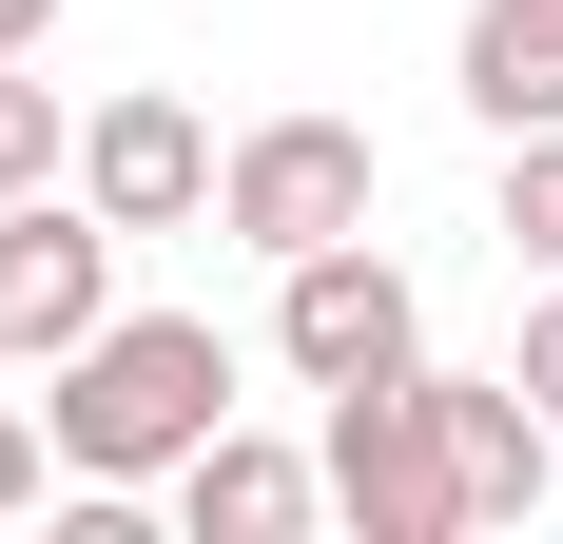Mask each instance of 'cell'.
I'll return each mask as SVG.
<instances>
[{
  "label": "cell",
  "mask_w": 563,
  "mask_h": 544,
  "mask_svg": "<svg viewBox=\"0 0 563 544\" xmlns=\"http://www.w3.org/2000/svg\"><path fill=\"white\" fill-rule=\"evenodd\" d=\"M40 428H58V487H175L195 447L233 428V350H214V312H98L78 350H58V389H40Z\"/></svg>",
  "instance_id": "obj_1"
},
{
  "label": "cell",
  "mask_w": 563,
  "mask_h": 544,
  "mask_svg": "<svg viewBox=\"0 0 563 544\" xmlns=\"http://www.w3.org/2000/svg\"><path fill=\"white\" fill-rule=\"evenodd\" d=\"M369 195H389V156H369V117H253V137H214V233H253V253H331V233H369Z\"/></svg>",
  "instance_id": "obj_2"
},
{
  "label": "cell",
  "mask_w": 563,
  "mask_h": 544,
  "mask_svg": "<svg viewBox=\"0 0 563 544\" xmlns=\"http://www.w3.org/2000/svg\"><path fill=\"white\" fill-rule=\"evenodd\" d=\"M331 409V525L350 544H466L448 525V447H428V370H369V389H311Z\"/></svg>",
  "instance_id": "obj_3"
},
{
  "label": "cell",
  "mask_w": 563,
  "mask_h": 544,
  "mask_svg": "<svg viewBox=\"0 0 563 544\" xmlns=\"http://www.w3.org/2000/svg\"><path fill=\"white\" fill-rule=\"evenodd\" d=\"M273 350L291 389H369V370H428V292H408L369 233H331V253H291L273 272Z\"/></svg>",
  "instance_id": "obj_4"
},
{
  "label": "cell",
  "mask_w": 563,
  "mask_h": 544,
  "mask_svg": "<svg viewBox=\"0 0 563 544\" xmlns=\"http://www.w3.org/2000/svg\"><path fill=\"white\" fill-rule=\"evenodd\" d=\"M98 312H117V215L98 195H0V350L58 370Z\"/></svg>",
  "instance_id": "obj_5"
},
{
  "label": "cell",
  "mask_w": 563,
  "mask_h": 544,
  "mask_svg": "<svg viewBox=\"0 0 563 544\" xmlns=\"http://www.w3.org/2000/svg\"><path fill=\"white\" fill-rule=\"evenodd\" d=\"M78 195H98L117 233H195L214 215V117L156 98V78H117V98L78 117Z\"/></svg>",
  "instance_id": "obj_6"
},
{
  "label": "cell",
  "mask_w": 563,
  "mask_h": 544,
  "mask_svg": "<svg viewBox=\"0 0 563 544\" xmlns=\"http://www.w3.org/2000/svg\"><path fill=\"white\" fill-rule=\"evenodd\" d=\"M428 447H448V525H525L563 487V428L525 409V370H428Z\"/></svg>",
  "instance_id": "obj_7"
},
{
  "label": "cell",
  "mask_w": 563,
  "mask_h": 544,
  "mask_svg": "<svg viewBox=\"0 0 563 544\" xmlns=\"http://www.w3.org/2000/svg\"><path fill=\"white\" fill-rule=\"evenodd\" d=\"M311 505H331V467L273 447V428H214L195 467H175V525H195V544H291Z\"/></svg>",
  "instance_id": "obj_8"
},
{
  "label": "cell",
  "mask_w": 563,
  "mask_h": 544,
  "mask_svg": "<svg viewBox=\"0 0 563 544\" xmlns=\"http://www.w3.org/2000/svg\"><path fill=\"white\" fill-rule=\"evenodd\" d=\"M466 117H486V137H544L563 117V0H466Z\"/></svg>",
  "instance_id": "obj_9"
},
{
  "label": "cell",
  "mask_w": 563,
  "mask_h": 544,
  "mask_svg": "<svg viewBox=\"0 0 563 544\" xmlns=\"http://www.w3.org/2000/svg\"><path fill=\"white\" fill-rule=\"evenodd\" d=\"M486 233H506L525 272H563V117H544V137H506V195H486Z\"/></svg>",
  "instance_id": "obj_10"
},
{
  "label": "cell",
  "mask_w": 563,
  "mask_h": 544,
  "mask_svg": "<svg viewBox=\"0 0 563 544\" xmlns=\"http://www.w3.org/2000/svg\"><path fill=\"white\" fill-rule=\"evenodd\" d=\"M78 175V137H58V78L40 58H0V195H58Z\"/></svg>",
  "instance_id": "obj_11"
},
{
  "label": "cell",
  "mask_w": 563,
  "mask_h": 544,
  "mask_svg": "<svg viewBox=\"0 0 563 544\" xmlns=\"http://www.w3.org/2000/svg\"><path fill=\"white\" fill-rule=\"evenodd\" d=\"M58 487V428H40V389H0V525Z\"/></svg>",
  "instance_id": "obj_12"
},
{
  "label": "cell",
  "mask_w": 563,
  "mask_h": 544,
  "mask_svg": "<svg viewBox=\"0 0 563 544\" xmlns=\"http://www.w3.org/2000/svg\"><path fill=\"white\" fill-rule=\"evenodd\" d=\"M506 370H525V409H544V428H563V292H544V312H525V350H506Z\"/></svg>",
  "instance_id": "obj_13"
},
{
  "label": "cell",
  "mask_w": 563,
  "mask_h": 544,
  "mask_svg": "<svg viewBox=\"0 0 563 544\" xmlns=\"http://www.w3.org/2000/svg\"><path fill=\"white\" fill-rule=\"evenodd\" d=\"M40 40H58V0H0V58H40Z\"/></svg>",
  "instance_id": "obj_14"
},
{
  "label": "cell",
  "mask_w": 563,
  "mask_h": 544,
  "mask_svg": "<svg viewBox=\"0 0 563 544\" xmlns=\"http://www.w3.org/2000/svg\"><path fill=\"white\" fill-rule=\"evenodd\" d=\"M0 370H20V350H0Z\"/></svg>",
  "instance_id": "obj_15"
}]
</instances>
